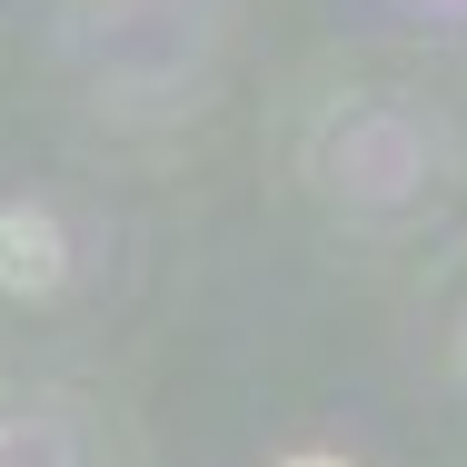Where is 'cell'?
I'll list each match as a JSON object with an SVG mask.
<instances>
[{
	"mask_svg": "<svg viewBox=\"0 0 467 467\" xmlns=\"http://www.w3.org/2000/svg\"><path fill=\"white\" fill-rule=\"evenodd\" d=\"M60 269H70L60 219L50 209H0V288L10 298H40V288H60Z\"/></svg>",
	"mask_w": 467,
	"mask_h": 467,
	"instance_id": "1",
	"label": "cell"
},
{
	"mask_svg": "<svg viewBox=\"0 0 467 467\" xmlns=\"http://www.w3.org/2000/svg\"><path fill=\"white\" fill-rule=\"evenodd\" d=\"M279 467H348V458H318V448H308V458H279Z\"/></svg>",
	"mask_w": 467,
	"mask_h": 467,
	"instance_id": "2",
	"label": "cell"
}]
</instances>
